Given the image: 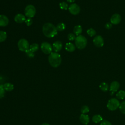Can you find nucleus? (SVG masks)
I'll return each instance as SVG.
<instances>
[{"label": "nucleus", "instance_id": "aec40b11", "mask_svg": "<svg viewBox=\"0 0 125 125\" xmlns=\"http://www.w3.org/2000/svg\"><path fill=\"white\" fill-rule=\"evenodd\" d=\"M99 87H100V88L101 89V90H102L103 91H104V92L107 91L109 88L108 85L107 84V83H106L105 82H103V83H101Z\"/></svg>", "mask_w": 125, "mask_h": 125}, {"label": "nucleus", "instance_id": "9d476101", "mask_svg": "<svg viewBox=\"0 0 125 125\" xmlns=\"http://www.w3.org/2000/svg\"><path fill=\"white\" fill-rule=\"evenodd\" d=\"M121 21V17L118 14H113L110 18V22L113 24H119Z\"/></svg>", "mask_w": 125, "mask_h": 125}, {"label": "nucleus", "instance_id": "f257e3e1", "mask_svg": "<svg viewBox=\"0 0 125 125\" xmlns=\"http://www.w3.org/2000/svg\"><path fill=\"white\" fill-rule=\"evenodd\" d=\"M42 32L45 37L52 38L57 34V30L53 24L47 22L42 26Z\"/></svg>", "mask_w": 125, "mask_h": 125}, {"label": "nucleus", "instance_id": "2f4dec72", "mask_svg": "<svg viewBox=\"0 0 125 125\" xmlns=\"http://www.w3.org/2000/svg\"><path fill=\"white\" fill-rule=\"evenodd\" d=\"M25 22L26 24L28 26H29L31 25L33 23V20L31 18H28L25 21Z\"/></svg>", "mask_w": 125, "mask_h": 125}, {"label": "nucleus", "instance_id": "473e14b6", "mask_svg": "<svg viewBox=\"0 0 125 125\" xmlns=\"http://www.w3.org/2000/svg\"><path fill=\"white\" fill-rule=\"evenodd\" d=\"M100 125H112L107 120H103L101 124Z\"/></svg>", "mask_w": 125, "mask_h": 125}, {"label": "nucleus", "instance_id": "a211bd4d", "mask_svg": "<svg viewBox=\"0 0 125 125\" xmlns=\"http://www.w3.org/2000/svg\"><path fill=\"white\" fill-rule=\"evenodd\" d=\"M3 85L5 90L7 91H11L14 89V85L11 83H6Z\"/></svg>", "mask_w": 125, "mask_h": 125}, {"label": "nucleus", "instance_id": "c756f323", "mask_svg": "<svg viewBox=\"0 0 125 125\" xmlns=\"http://www.w3.org/2000/svg\"><path fill=\"white\" fill-rule=\"evenodd\" d=\"M67 38L69 41H74L76 39L75 35L73 33H69L67 35Z\"/></svg>", "mask_w": 125, "mask_h": 125}, {"label": "nucleus", "instance_id": "c85d7f7f", "mask_svg": "<svg viewBox=\"0 0 125 125\" xmlns=\"http://www.w3.org/2000/svg\"><path fill=\"white\" fill-rule=\"evenodd\" d=\"M5 93V89L3 87V84H0V99L4 97Z\"/></svg>", "mask_w": 125, "mask_h": 125}, {"label": "nucleus", "instance_id": "ddd939ff", "mask_svg": "<svg viewBox=\"0 0 125 125\" xmlns=\"http://www.w3.org/2000/svg\"><path fill=\"white\" fill-rule=\"evenodd\" d=\"M26 20L25 16L22 14H18L14 17V21L18 23H22Z\"/></svg>", "mask_w": 125, "mask_h": 125}, {"label": "nucleus", "instance_id": "5701e85b", "mask_svg": "<svg viewBox=\"0 0 125 125\" xmlns=\"http://www.w3.org/2000/svg\"><path fill=\"white\" fill-rule=\"evenodd\" d=\"M66 26L65 24L63 22H60L58 23L56 26V28L57 31H63L65 29Z\"/></svg>", "mask_w": 125, "mask_h": 125}, {"label": "nucleus", "instance_id": "1a4fd4ad", "mask_svg": "<svg viewBox=\"0 0 125 125\" xmlns=\"http://www.w3.org/2000/svg\"><path fill=\"white\" fill-rule=\"evenodd\" d=\"M93 42L94 45L98 47H102L104 44V39L101 36H97L95 37L94 38Z\"/></svg>", "mask_w": 125, "mask_h": 125}, {"label": "nucleus", "instance_id": "6e6552de", "mask_svg": "<svg viewBox=\"0 0 125 125\" xmlns=\"http://www.w3.org/2000/svg\"><path fill=\"white\" fill-rule=\"evenodd\" d=\"M68 10L71 14L76 15L80 13V7L78 4L76 3H72L69 6Z\"/></svg>", "mask_w": 125, "mask_h": 125}, {"label": "nucleus", "instance_id": "f3484780", "mask_svg": "<svg viewBox=\"0 0 125 125\" xmlns=\"http://www.w3.org/2000/svg\"><path fill=\"white\" fill-rule=\"evenodd\" d=\"M82 30H83V29H82V26L80 25H78L75 26L74 27L73 32L76 35H77L78 36L79 35H80V34L82 32Z\"/></svg>", "mask_w": 125, "mask_h": 125}, {"label": "nucleus", "instance_id": "a878e982", "mask_svg": "<svg viewBox=\"0 0 125 125\" xmlns=\"http://www.w3.org/2000/svg\"><path fill=\"white\" fill-rule=\"evenodd\" d=\"M87 33L89 36L93 37L96 35V31L94 29L90 28L87 30Z\"/></svg>", "mask_w": 125, "mask_h": 125}, {"label": "nucleus", "instance_id": "423d86ee", "mask_svg": "<svg viewBox=\"0 0 125 125\" xmlns=\"http://www.w3.org/2000/svg\"><path fill=\"white\" fill-rule=\"evenodd\" d=\"M36 10L34 6L31 4H29L26 6L25 8L24 13L26 17L28 18H33L36 14Z\"/></svg>", "mask_w": 125, "mask_h": 125}, {"label": "nucleus", "instance_id": "4be33fe9", "mask_svg": "<svg viewBox=\"0 0 125 125\" xmlns=\"http://www.w3.org/2000/svg\"><path fill=\"white\" fill-rule=\"evenodd\" d=\"M39 45L37 43H34L30 45L29 50L33 52H36L39 49Z\"/></svg>", "mask_w": 125, "mask_h": 125}, {"label": "nucleus", "instance_id": "7ed1b4c3", "mask_svg": "<svg viewBox=\"0 0 125 125\" xmlns=\"http://www.w3.org/2000/svg\"><path fill=\"white\" fill-rule=\"evenodd\" d=\"M76 46L79 49L84 48L87 44V39L83 35H79L75 40Z\"/></svg>", "mask_w": 125, "mask_h": 125}, {"label": "nucleus", "instance_id": "f03ea898", "mask_svg": "<svg viewBox=\"0 0 125 125\" xmlns=\"http://www.w3.org/2000/svg\"><path fill=\"white\" fill-rule=\"evenodd\" d=\"M48 62L52 67H57L62 62L61 56L57 52H52L48 57Z\"/></svg>", "mask_w": 125, "mask_h": 125}, {"label": "nucleus", "instance_id": "4468645a", "mask_svg": "<svg viewBox=\"0 0 125 125\" xmlns=\"http://www.w3.org/2000/svg\"><path fill=\"white\" fill-rule=\"evenodd\" d=\"M53 49L56 52H59L62 47V44L61 42L59 41H57L55 42L53 44Z\"/></svg>", "mask_w": 125, "mask_h": 125}, {"label": "nucleus", "instance_id": "412c9836", "mask_svg": "<svg viewBox=\"0 0 125 125\" xmlns=\"http://www.w3.org/2000/svg\"><path fill=\"white\" fill-rule=\"evenodd\" d=\"M116 97L119 99H124L125 98V91L124 90H120L116 94Z\"/></svg>", "mask_w": 125, "mask_h": 125}, {"label": "nucleus", "instance_id": "cd10ccee", "mask_svg": "<svg viewBox=\"0 0 125 125\" xmlns=\"http://www.w3.org/2000/svg\"><path fill=\"white\" fill-rule=\"evenodd\" d=\"M89 111V107L87 105H83L81 109V111L82 113V114H85L87 112H88Z\"/></svg>", "mask_w": 125, "mask_h": 125}, {"label": "nucleus", "instance_id": "0eeeda50", "mask_svg": "<svg viewBox=\"0 0 125 125\" xmlns=\"http://www.w3.org/2000/svg\"><path fill=\"white\" fill-rule=\"evenodd\" d=\"M42 51L46 54H49L52 53L53 47L52 45L47 42H43L41 45Z\"/></svg>", "mask_w": 125, "mask_h": 125}, {"label": "nucleus", "instance_id": "bb28decb", "mask_svg": "<svg viewBox=\"0 0 125 125\" xmlns=\"http://www.w3.org/2000/svg\"><path fill=\"white\" fill-rule=\"evenodd\" d=\"M119 109L122 113L125 114V101L121 103L119 106Z\"/></svg>", "mask_w": 125, "mask_h": 125}, {"label": "nucleus", "instance_id": "9b49d317", "mask_svg": "<svg viewBox=\"0 0 125 125\" xmlns=\"http://www.w3.org/2000/svg\"><path fill=\"white\" fill-rule=\"evenodd\" d=\"M120 87V84L117 81L112 82L110 85V91L111 92V95H112L114 92L117 91Z\"/></svg>", "mask_w": 125, "mask_h": 125}, {"label": "nucleus", "instance_id": "b1692460", "mask_svg": "<svg viewBox=\"0 0 125 125\" xmlns=\"http://www.w3.org/2000/svg\"><path fill=\"white\" fill-rule=\"evenodd\" d=\"M7 38V34L5 31H0V42H4Z\"/></svg>", "mask_w": 125, "mask_h": 125}, {"label": "nucleus", "instance_id": "20e7f679", "mask_svg": "<svg viewBox=\"0 0 125 125\" xmlns=\"http://www.w3.org/2000/svg\"><path fill=\"white\" fill-rule=\"evenodd\" d=\"M18 47L20 51L26 52L29 49L30 46L27 40L25 39H21L18 42Z\"/></svg>", "mask_w": 125, "mask_h": 125}, {"label": "nucleus", "instance_id": "f8f14e48", "mask_svg": "<svg viewBox=\"0 0 125 125\" xmlns=\"http://www.w3.org/2000/svg\"><path fill=\"white\" fill-rule=\"evenodd\" d=\"M8 23L9 19L7 17L4 15H0V26H6Z\"/></svg>", "mask_w": 125, "mask_h": 125}, {"label": "nucleus", "instance_id": "39448f33", "mask_svg": "<svg viewBox=\"0 0 125 125\" xmlns=\"http://www.w3.org/2000/svg\"><path fill=\"white\" fill-rule=\"evenodd\" d=\"M120 104L119 101L117 99L111 98L108 101L107 104V107L109 110L113 111L117 109L119 107Z\"/></svg>", "mask_w": 125, "mask_h": 125}, {"label": "nucleus", "instance_id": "c9c22d12", "mask_svg": "<svg viewBox=\"0 0 125 125\" xmlns=\"http://www.w3.org/2000/svg\"><path fill=\"white\" fill-rule=\"evenodd\" d=\"M41 125H50L47 123H43V124H42Z\"/></svg>", "mask_w": 125, "mask_h": 125}, {"label": "nucleus", "instance_id": "f704fd0d", "mask_svg": "<svg viewBox=\"0 0 125 125\" xmlns=\"http://www.w3.org/2000/svg\"><path fill=\"white\" fill-rule=\"evenodd\" d=\"M75 0H67V1L69 2H73L75 1Z\"/></svg>", "mask_w": 125, "mask_h": 125}, {"label": "nucleus", "instance_id": "72a5a7b5", "mask_svg": "<svg viewBox=\"0 0 125 125\" xmlns=\"http://www.w3.org/2000/svg\"><path fill=\"white\" fill-rule=\"evenodd\" d=\"M112 24L111 22H107L105 24V27L107 29H110L112 27Z\"/></svg>", "mask_w": 125, "mask_h": 125}, {"label": "nucleus", "instance_id": "6ab92c4d", "mask_svg": "<svg viewBox=\"0 0 125 125\" xmlns=\"http://www.w3.org/2000/svg\"><path fill=\"white\" fill-rule=\"evenodd\" d=\"M92 120L94 123H98L103 121V118H102V117L100 115L96 114L93 116Z\"/></svg>", "mask_w": 125, "mask_h": 125}, {"label": "nucleus", "instance_id": "dca6fc26", "mask_svg": "<svg viewBox=\"0 0 125 125\" xmlns=\"http://www.w3.org/2000/svg\"><path fill=\"white\" fill-rule=\"evenodd\" d=\"M65 49L67 51L72 52L75 50V46L71 42H67L65 44Z\"/></svg>", "mask_w": 125, "mask_h": 125}, {"label": "nucleus", "instance_id": "393cba45", "mask_svg": "<svg viewBox=\"0 0 125 125\" xmlns=\"http://www.w3.org/2000/svg\"><path fill=\"white\" fill-rule=\"evenodd\" d=\"M60 8L62 10H67L68 8V5L67 3L62 1L59 3Z\"/></svg>", "mask_w": 125, "mask_h": 125}, {"label": "nucleus", "instance_id": "2eb2a0df", "mask_svg": "<svg viewBox=\"0 0 125 125\" xmlns=\"http://www.w3.org/2000/svg\"><path fill=\"white\" fill-rule=\"evenodd\" d=\"M80 121L82 124L86 125L89 122V118L88 115L84 114H82L80 116Z\"/></svg>", "mask_w": 125, "mask_h": 125}, {"label": "nucleus", "instance_id": "7c9ffc66", "mask_svg": "<svg viewBox=\"0 0 125 125\" xmlns=\"http://www.w3.org/2000/svg\"><path fill=\"white\" fill-rule=\"evenodd\" d=\"M27 56L29 57V58H32L34 57V52H32L31 51H30L29 49L27 51L25 52Z\"/></svg>", "mask_w": 125, "mask_h": 125}]
</instances>
